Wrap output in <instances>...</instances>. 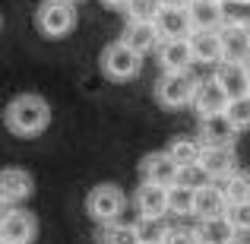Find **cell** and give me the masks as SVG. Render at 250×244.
Segmentation results:
<instances>
[{"label":"cell","instance_id":"6da1fadb","mask_svg":"<svg viewBox=\"0 0 250 244\" xmlns=\"http://www.w3.org/2000/svg\"><path fill=\"white\" fill-rule=\"evenodd\" d=\"M3 121H6V127H10L13 133H19V136H35V133H42V130L48 127L51 108H48V102H44L42 95L25 92V95L13 98V102L6 105Z\"/></svg>","mask_w":250,"mask_h":244},{"label":"cell","instance_id":"7a4b0ae2","mask_svg":"<svg viewBox=\"0 0 250 244\" xmlns=\"http://www.w3.org/2000/svg\"><path fill=\"white\" fill-rule=\"evenodd\" d=\"M35 25L42 29V35L61 38L76 25V10L73 0H44L35 13Z\"/></svg>","mask_w":250,"mask_h":244},{"label":"cell","instance_id":"3957f363","mask_svg":"<svg viewBox=\"0 0 250 244\" xmlns=\"http://www.w3.org/2000/svg\"><path fill=\"white\" fill-rule=\"evenodd\" d=\"M102 70L111 80H133L143 70V54L133 51L127 42H114V44H108L104 54H102Z\"/></svg>","mask_w":250,"mask_h":244},{"label":"cell","instance_id":"277c9868","mask_svg":"<svg viewBox=\"0 0 250 244\" xmlns=\"http://www.w3.org/2000/svg\"><path fill=\"white\" fill-rule=\"evenodd\" d=\"M196 86H200V80H193L187 70H177V73L162 76L159 86H155V95L165 108H184V105H193Z\"/></svg>","mask_w":250,"mask_h":244},{"label":"cell","instance_id":"5b68a950","mask_svg":"<svg viewBox=\"0 0 250 244\" xmlns=\"http://www.w3.org/2000/svg\"><path fill=\"white\" fill-rule=\"evenodd\" d=\"M85 209L95 222H114L124 209V194L114 184H98L92 187V194L85 197Z\"/></svg>","mask_w":250,"mask_h":244},{"label":"cell","instance_id":"8992f818","mask_svg":"<svg viewBox=\"0 0 250 244\" xmlns=\"http://www.w3.org/2000/svg\"><path fill=\"white\" fill-rule=\"evenodd\" d=\"M38 235V222L25 209H6L0 219V241L3 244H32Z\"/></svg>","mask_w":250,"mask_h":244},{"label":"cell","instance_id":"52a82bcc","mask_svg":"<svg viewBox=\"0 0 250 244\" xmlns=\"http://www.w3.org/2000/svg\"><path fill=\"white\" fill-rule=\"evenodd\" d=\"M155 25H159L162 38H190L193 35V16H190V6H171L165 3L155 16Z\"/></svg>","mask_w":250,"mask_h":244},{"label":"cell","instance_id":"ba28073f","mask_svg":"<svg viewBox=\"0 0 250 244\" xmlns=\"http://www.w3.org/2000/svg\"><path fill=\"white\" fill-rule=\"evenodd\" d=\"M200 136L203 146H231L234 136H238V127L228 117V111H219V114L200 117Z\"/></svg>","mask_w":250,"mask_h":244},{"label":"cell","instance_id":"9c48e42d","mask_svg":"<svg viewBox=\"0 0 250 244\" xmlns=\"http://www.w3.org/2000/svg\"><path fill=\"white\" fill-rule=\"evenodd\" d=\"M140 171H143V181L165 184V187L177 184V177H181V165L171 159L168 149H165V153H152V155H146V159H143V165H140Z\"/></svg>","mask_w":250,"mask_h":244},{"label":"cell","instance_id":"30bf717a","mask_svg":"<svg viewBox=\"0 0 250 244\" xmlns=\"http://www.w3.org/2000/svg\"><path fill=\"white\" fill-rule=\"evenodd\" d=\"M219 32H222L225 61H241V64H247V61H250V29H247V25L228 19V22L222 25Z\"/></svg>","mask_w":250,"mask_h":244},{"label":"cell","instance_id":"8fae6325","mask_svg":"<svg viewBox=\"0 0 250 244\" xmlns=\"http://www.w3.org/2000/svg\"><path fill=\"white\" fill-rule=\"evenodd\" d=\"M228 102H231V95H228L225 89H222V83L215 80H203L200 86H196V95H193V108L200 117L206 114H219V111L228 108Z\"/></svg>","mask_w":250,"mask_h":244},{"label":"cell","instance_id":"7c38bea8","mask_svg":"<svg viewBox=\"0 0 250 244\" xmlns=\"http://www.w3.org/2000/svg\"><path fill=\"white\" fill-rule=\"evenodd\" d=\"M121 42H127L133 51H140V54H149V51H159L162 48V32L155 22H140V19H130L127 29H124V38Z\"/></svg>","mask_w":250,"mask_h":244},{"label":"cell","instance_id":"4fadbf2b","mask_svg":"<svg viewBox=\"0 0 250 244\" xmlns=\"http://www.w3.org/2000/svg\"><path fill=\"white\" fill-rule=\"evenodd\" d=\"M32 194V175L22 168H3V175H0V200H3V206L10 209L13 203L25 200V197Z\"/></svg>","mask_w":250,"mask_h":244},{"label":"cell","instance_id":"5bb4252c","mask_svg":"<svg viewBox=\"0 0 250 244\" xmlns=\"http://www.w3.org/2000/svg\"><path fill=\"white\" fill-rule=\"evenodd\" d=\"M190 48L200 64H222L225 61V48H222V32L212 29H196L190 35Z\"/></svg>","mask_w":250,"mask_h":244},{"label":"cell","instance_id":"9a60e30c","mask_svg":"<svg viewBox=\"0 0 250 244\" xmlns=\"http://www.w3.org/2000/svg\"><path fill=\"white\" fill-rule=\"evenodd\" d=\"M190 16H193V32L196 29H212L219 32L228 22V10L222 0H193L190 3Z\"/></svg>","mask_w":250,"mask_h":244},{"label":"cell","instance_id":"2e32d148","mask_svg":"<svg viewBox=\"0 0 250 244\" xmlns=\"http://www.w3.org/2000/svg\"><path fill=\"white\" fill-rule=\"evenodd\" d=\"M215 80L222 83V89H225L231 98L247 95V92H250L247 64H241V61H222L219 67H215Z\"/></svg>","mask_w":250,"mask_h":244},{"label":"cell","instance_id":"e0dca14e","mask_svg":"<svg viewBox=\"0 0 250 244\" xmlns=\"http://www.w3.org/2000/svg\"><path fill=\"white\" fill-rule=\"evenodd\" d=\"M159 57H162V67H165V73L187 70L190 64L196 61V57H193V48H190V38H168V42H162Z\"/></svg>","mask_w":250,"mask_h":244},{"label":"cell","instance_id":"ac0fdd59","mask_svg":"<svg viewBox=\"0 0 250 244\" xmlns=\"http://www.w3.org/2000/svg\"><path fill=\"white\" fill-rule=\"evenodd\" d=\"M136 209H140V216H165L168 213V187L165 184L143 181V187H136Z\"/></svg>","mask_w":250,"mask_h":244},{"label":"cell","instance_id":"d6986e66","mask_svg":"<svg viewBox=\"0 0 250 244\" xmlns=\"http://www.w3.org/2000/svg\"><path fill=\"white\" fill-rule=\"evenodd\" d=\"M203 244H231L238 241V228L231 225L228 216H212V219H200V228H196Z\"/></svg>","mask_w":250,"mask_h":244},{"label":"cell","instance_id":"ffe728a7","mask_svg":"<svg viewBox=\"0 0 250 244\" xmlns=\"http://www.w3.org/2000/svg\"><path fill=\"white\" fill-rule=\"evenodd\" d=\"M200 165L209 171L212 181H222V177H228L234 171V149L231 146H206Z\"/></svg>","mask_w":250,"mask_h":244},{"label":"cell","instance_id":"44dd1931","mask_svg":"<svg viewBox=\"0 0 250 244\" xmlns=\"http://www.w3.org/2000/svg\"><path fill=\"white\" fill-rule=\"evenodd\" d=\"M228 213V197L222 194L219 184H206L196 190V213L200 219H212V216H225Z\"/></svg>","mask_w":250,"mask_h":244},{"label":"cell","instance_id":"7402d4cb","mask_svg":"<svg viewBox=\"0 0 250 244\" xmlns=\"http://www.w3.org/2000/svg\"><path fill=\"white\" fill-rule=\"evenodd\" d=\"M95 244H140L136 238V225H124V222H102L95 232Z\"/></svg>","mask_w":250,"mask_h":244},{"label":"cell","instance_id":"603a6c76","mask_svg":"<svg viewBox=\"0 0 250 244\" xmlns=\"http://www.w3.org/2000/svg\"><path fill=\"white\" fill-rule=\"evenodd\" d=\"M203 140H190V136H177V140H171V146H168V153H171V159H174L181 168H187V165H200L203 159Z\"/></svg>","mask_w":250,"mask_h":244},{"label":"cell","instance_id":"cb8c5ba5","mask_svg":"<svg viewBox=\"0 0 250 244\" xmlns=\"http://www.w3.org/2000/svg\"><path fill=\"white\" fill-rule=\"evenodd\" d=\"M168 213L174 216H193L196 213V187L171 184L168 187Z\"/></svg>","mask_w":250,"mask_h":244},{"label":"cell","instance_id":"d4e9b609","mask_svg":"<svg viewBox=\"0 0 250 244\" xmlns=\"http://www.w3.org/2000/svg\"><path fill=\"white\" fill-rule=\"evenodd\" d=\"M171 235V228L165 225L162 216H140L136 219V238L143 244H165Z\"/></svg>","mask_w":250,"mask_h":244},{"label":"cell","instance_id":"484cf974","mask_svg":"<svg viewBox=\"0 0 250 244\" xmlns=\"http://www.w3.org/2000/svg\"><path fill=\"white\" fill-rule=\"evenodd\" d=\"M222 194L228 197V203H241V200H250V175L247 171H231L228 177L219 181Z\"/></svg>","mask_w":250,"mask_h":244},{"label":"cell","instance_id":"4316f807","mask_svg":"<svg viewBox=\"0 0 250 244\" xmlns=\"http://www.w3.org/2000/svg\"><path fill=\"white\" fill-rule=\"evenodd\" d=\"M162 6H165L162 0H130L127 3V16L140 19V22H155V16H159Z\"/></svg>","mask_w":250,"mask_h":244},{"label":"cell","instance_id":"83f0119b","mask_svg":"<svg viewBox=\"0 0 250 244\" xmlns=\"http://www.w3.org/2000/svg\"><path fill=\"white\" fill-rule=\"evenodd\" d=\"M228 117H231L234 121V127H250V92L247 95H238V98H231V102H228Z\"/></svg>","mask_w":250,"mask_h":244},{"label":"cell","instance_id":"f1b7e54d","mask_svg":"<svg viewBox=\"0 0 250 244\" xmlns=\"http://www.w3.org/2000/svg\"><path fill=\"white\" fill-rule=\"evenodd\" d=\"M212 181L209 177V171L203 168V165H187V168H181V177H177V184H187V187H206V184Z\"/></svg>","mask_w":250,"mask_h":244},{"label":"cell","instance_id":"f546056e","mask_svg":"<svg viewBox=\"0 0 250 244\" xmlns=\"http://www.w3.org/2000/svg\"><path fill=\"white\" fill-rule=\"evenodd\" d=\"M228 219L238 232H250V200H241V203H228Z\"/></svg>","mask_w":250,"mask_h":244},{"label":"cell","instance_id":"4dcf8cb0","mask_svg":"<svg viewBox=\"0 0 250 244\" xmlns=\"http://www.w3.org/2000/svg\"><path fill=\"white\" fill-rule=\"evenodd\" d=\"M165 244H203V241H200V235H196V228H171Z\"/></svg>","mask_w":250,"mask_h":244},{"label":"cell","instance_id":"1f68e13d","mask_svg":"<svg viewBox=\"0 0 250 244\" xmlns=\"http://www.w3.org/2000/svg\"><path fill=\"white\" fill-rule=\"evenodd\" d=\"M104 3H108V6H117V10H127L130 0H104Z\"/></svg>","mask_w":250,"mask_h":244},{"label":"cell","instance_id":"d6a6232c","mask_svg":"<svg viewBox=\"0 0 250 244\" xmlns=\"http://www.w3.org/2000/svg\"><path fill=\"white\" fill-rule=\"evenodd\" d=\"M162 3H171V6H190L193 0H162Z\"/></svg>","mask_w":250,"mask_h":244},{"label":"cell","instance_id":"836d02e7","mask_svg":"<svg viewBox=\"0 0 250 244\" xmlns=\"http://www.w3.org/2000/svg\"><path fill=\"white\" fill-rule=\"evenodd\" d=\"M222 3H234L238 6V3H250V0H222Z\"/></svg>","mask_w":250,"mask_h":244},{"label":"cell","instance_id":"e575fe53","mask_svg":"<svg viewBox=\"0 0 250 244\" xmlns=\"http://www.w3.org/2000/svg\"><path fill=\"white\" fill-rule=\"evenodd\" d=\"M247 76H250V61H247Z\"/></svg>","mask_w":250,"mask_h":244},{"label":"cell","instance_id":"d590c367","mask_svg":"<svg viewBox=\"0 0 250 244\" xmlns=\"http://www.w3.org/2000/svg\"><path fill=\"white\" fill-rule=\"evenodd\" d=\"M247 29H250V22H247Z\"/></svg>","mask_w":250,"mask_h":244},{"label":"cell","instance_id":"8d00e7d4","mask_svg":"<svg viewBox=\"0 0 250 244\" xmlns=\"http://www.w3.org/2000/svg\"><path fill=\"white\" fill-rule=\"evenodd\" d=\"M140 244H143V241H140Z\"/></svg>","mask_w":250,"mask_h":244}]
</instances>
